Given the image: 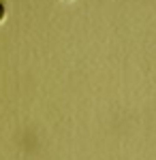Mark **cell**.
<instances>
[{"mask_svg":"<svg viewBox=\"0 0 156 160\" xmlns=\"http://www.w3.org/2000/svg\"><path fill=\"white\" fill-rule=\"evenodd\" d=\"M2 15H4V9H2V4H0V19H2Z\"/></svg>","mask_w":156,"mask_h":160,"instance_id":"cell-1","label":"cell"}]
</instances>
